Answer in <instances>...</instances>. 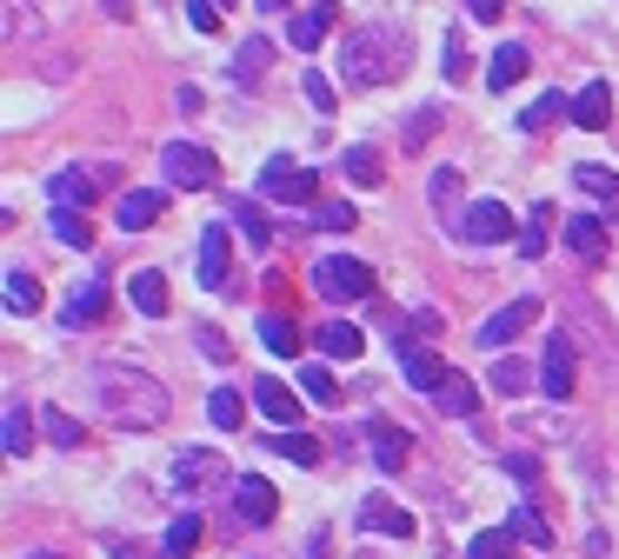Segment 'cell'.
Returning <instances> with one entry per match:
<instances>
[{
    "mask_svg": "<svg viewBox=\"0 0 619 559\" xmlns=\"http://www.w3.org/2000/svg\"><path fill=\"white\" fill-rule=\"evenodd\" d=\"M87 380H93V407H100L107 427H120V433H153V427L167 420V387H160L153 373L120 367V360H100Z\"/></svg>",
    "mask_w": 619,
    "mask_h": 559,
    "instance_id": "1",
    "label": "cell"
},
{
    "mask_svg": "<svg viewBox=\"0 0 619 559\" xmlns=\"http://www.w3.org/2000/svg\"><path fill=\"white\" fill-rule=\"evenodd\" d=\"M407 60H413V40H407L400 20H367V27H353L347 47H340L347 87H387V80L407 73Z\"/></svg>",
    "mask_w": 619,
    "mask_h": 559,
    "instance_id": "2",
    "label": "cell"
},
{
    "mask_svg": "<svg viewBox=\"0 0 619 559\" xmlns=\"http://www.w3.org/2000/svg\"><path fill=\"white\" fill-rule=\"evenodd\" d=\"M167 480H173V493H187V500H200V493H213V487H227L233 473H227V460H220V447H180V453L167 460Z\"/></svg>",
    "mask_w": 619,
    "mask_h": 559,
    "instance_id": "3",
    "label": "cell"
},
{
    "mask_svg": "<svg viewBox=\"0 0 619 559\" xmlns=\"http://www.w3.org/2000/svg\"><path fill=\"white\" fill-rule=\"evenodd\" d=\"M313 293L320 300H373V267L367 260H353V253H327L320 267H313Z\"/></svg>",
    "mask_w": 619,
    "mask_h": 559,
    "instance_id": "4",
    "label": "cell"
},
{
    "mask_svg": "<svg viewBox=\"0 0 619 559\" xmlns=\"http://www.w3.org/2000/svg\"><path fill=\"white\" fill-rule=\"evenodd\" d=\"M160 173H167L173 187L200 193V187H213V180H220V160H213L207 147H193V140H167V147H160Z\"/></svg>",
    "mask_w": 619,
    "mask_h": 559,
    "instance_id": "5",
    "label": "cell"
},
{
    "mask_svg": "<svg viewBox=\"0 0 619 559\" xmlns=\"http://www.w3.org/2000/svg\"><path fill=\"white\" fill-rule=\"evenodd\" d=\"M260 193L267 200H287V207H307L313 193H320V180L300 167V160H287V153H273L267 167H260Z\"/></svg>",
    "mask_w": 619,
    "mask_h": 559,
    "instance_id": "6",
    "label": "cell"
},
{
    "mask_svg": "<svg viewBox=\"0 0 619 559\" xmlns=\"http://www.w3.org/2000/svg\"><path fill=\"white\" fill-rule=\"evenodd\" d=\"M460 240H467V247H500V240H520V233H513V213H507L500 200H473V207L460 213Z\"/></svg>",
    "mask_w": 619,
    "mask_h": 559,
    "instance_id": "7",
    "label": "cell"
},
{
    "mask_svg": "<svg viewBox=\"0 0 619 559\" xmlns=\"http://www.w3.org/2000/svg\"><path fill=\"white\" fill-rule=\"evenodd\" d=\"M533 320H540V300H507L500 313H487V320H480V347H493V353H500V347H513L520 333H533Z\"/></svg>",
    "mask_w": 619,
    "mask_h": 559,
    "instance_id": "8",
    "label": "cell"
},
{
    "mask_svg": "<svg viewBox=\"0 0 619 559\" xmlns=\"http://www.w3.org/2000/svg\"><path fill=\"white\" fill-rule=\"evenodd\" d=\"M573 387H580L573 340H567V333H547V353H540V393H553V400H573Z\"/></svg>",
    "mask_w": 619,
    "mask_h": 559,
    "instance_id": "9",
    "label": "cell"
},
{
    "mask_svg": "<svg viewBox=\"0 0 619 559\" xmlns=\"http://www.w3.org/2000/svg\"><path fill=\"white\" fill-rule=\"evenodd\" d=\"M233 513H240L247 527H273V513H280V487H273L267 473H240V480H233Z\"/></svg>",
    "mask_w": 619,
    "mask_h": 559,
    "instance_id": "10",
    "label": "cell"
},
{
    "mask_svg": "<svg viewBox=\"0 0 619 559\" xmlns=\"http://www.w3.org/2000/svg\"><path fill=\"white\" fill-rule=\"evenodd\" d=\"M367 453H373L380 473H400V467L413 460V433L393 427V420H373V427H367Z\"/></svg>",
    "mask_w": 619,
    "mask_h": 559,
    "instance_id": "11",
    "label": "cell"
},
{
    "mask_svg": "<svg viewBox=\"0 0 619 559\" xmlns=\"http://www.w3.org/2000/svg\"><path fill=\"white\" fill-rule=\"evenodd\" d=\"M333 20H340V0H313V7H300V13L287 20V40H293L300 53H313V47L333 33Z\"/></svg>",
    "mask_w": 619,
    "mask_h": 559,
    "instance_id": "12",
    "label": "cell"
},
{
    "mask_svg": "<svg viewBox=\"0 0 619 559\" xmlns=\"http://www.w3.org/2000/svg\"><path fill=\"white\" fill-rule=\"evenodd\" d=\"M567 247H573L587 267H600V260L613 253V233H607V220H600V213H573V220H567Z\"/></svg>",
    "mask_w": 619,
    "mask_h": 559,
    "instance_id": "13",
    "label": "cell"
},
{
    "mask_svg": "<svg viewBox=\"0 0 619 559\" xmlns=\"http://www.w3.org/2000/svg\"><path fill=\"white\" fill-rule=\"evenodd\" d=\"M300 400H307V393H293L287 380H267V373L253 380V407H260V420H273V427H293V420H300Z\"/></svg>",
    "mask_w": 619,
    "mask_h": 559,
    "instance_id": "14",
    "label": "cell"
},
{
    "mask_svg": "<svg viewBox=\"0 0 619 559\" xmlns=\"http://www.w3.org/2000/svg\"><path fill=\"white\" fill-rule=\"evenodd\" d=\"M160 213H167V193H160V187H133V193H120V213H113V227H127V233H147Z\"/></svg>",
    "mask_w": 619,
    "mask_h": 559,
    "instance_id": "15",
    "label": "cell"
},
{
    "mask_svg": "<svg viewBox=\"0 0 619 559\" xmlns=\"http://www.w3.org/2000/svg\"><path fill=\"white\" fill-rule=\"evenodd\" d=\"M267 67H273V40H267V33H247V40L233 47V87H260Z\"/></svg>",
    "mask_w": 619,
    "mask_h": 559,
    "instance_id": "16",
    "label": "cell"
},
{
    "mask_svg": "<svg viewBox=\"0 0 619 559\" xmlns=\"http://www.w3.org/2000/svg\"><path fill=\"white\" fill-rule=\"evenodd\" d=\"M227 267H233V240H227L220 220H207V233H200V280L207 287H227Z\"/></svg>",
    "mask_w": 619,
    "mask_h": 559,
    "instance_id": "17",
    "label": "cell"
},
{
    "mask_svg": "<svg viewBox=\"0 0 619 559\" xmlns=\"http://www.w3.org/2000/svg\"><path fill=\"white\" fill-rule=\"evenodd\" d=\"M87 320H107V280H80V287L67 293V307H60V327L73 333V327H87Z\"/></svg>",
    "mask_w": 619,
    "mask_h": 559,
    "instance_id": "18",
    "label": "cell"
},
{
    "mask_svg": "<svg viewBox=\"0 0 619 559\" xmlns=\"http://www.w3.org/2000/svg\"><path fill=\"white\" fill-rule=\"evenodd\" d=\"M607 120H613V87H607V80H587V87L573 93V127L600 133Z\"/></svg>",
    "mask_w": 619,
    "mask_h": 559,
    "instance_id": "19",
    "label": "cell"
},
{
    "mask_svg": "<svg viewBox=\"0 0 619 559\" xmlns=\"http://www.w3.org/2000/svg\"><path fill=\"white\" fill-rule=\"evenodd\" d=\"M360 527H367V533H387V540H413V513L393 507V500H380V493L360 507Z\"/></svg>",
    "mask_w": 619,
    "mask_h": 559,
    "instance_id": "20",
    "label": "cell"
},
{
    "mask_svg": "<svg viewBox=\"0 0 619 559\" xmlns=\"http://www.w3.org/2000/svg\"><path fill=\"white\" fill-rule=\"evenodd\" d=\"M433 407H440L447 420H473V413H480V380H467V373H447V387L433 393Z\"/></svg>",
    "mask_w": 619,
    "mask_h": 559,
    "instance_id": "21",
    "label": "cell"
},
{
    "mask_svg": "<svg viewBox=\"0 0 619 559\" xmlns=\"http://www.w3.org/2000/svg\"><path fill=\"white\" fill-rule=\"evenodd\" d=\"M93 193H100V173H87V167H67V173H53V187H47L53 207H87Z\"/></svg>",
    "mask_w": 619,
    "mask_h": 559,
    "instance_id": "22",
    "label": "cell"
},
{
    "mask_svg": "<svg viewBox=\"0 0 619 559\" xmlns=\"http://www.w3.org/2000/svg\"><path fill=\"white\" fill-rule=\"evenodd\" d=\"M320 353H327V360H360L367 340H360L353 320H320Z\"/></svg>",
    "mask_w": 619,
    "mask_h": 559,
    "instance_id": "23",
    "label": "cell"
},
{
    "mask_svg": "<svg viewBox=\"0 0 619 559\" xmlns=\"http://www.w3.org/2000/svg\"><path fill=\"white\" fill-rule=\"evenodd\" d=\"M127 300H133V307H140L147 320H160V313H167V280H160L153 267H140V273L127 280Z\"/></svg>",
    "mask_w": 619,
    "mask_h": 559,
    "instance_id": "24",
    "label": "cell"
},
{
    "mask_svg": "<svg viewBox=\"0 0 619 559\" xmlns=\"http://www.w3.org/2000/svg\"><path fill=\"white\" fill-rule=\"evenodd\" d=\"M573 187L593 193V200H607V207H619V173L600 167V160H580V167H573Z\"/></svg>",
    "mask_w": 619,
    "mask_h": 559,
    "instance_id": "25",
    "label": "cell"
},
{
    "mask_svg": "<svg viewBox=\"0 0 619 559\" xmlns=\"http://www.w3.org/2000/svg\"><path fill=\"white\" fill-rule=\"evenodd\" d=\"M447 373H453V367H447L440 353H420V347L407 353V380H413V393H440V387H447Z\"/></svg>",
    "mask_w": 619,
    "mask_h": 559,
    "instance_id": "26",
    "label": "cell"
},
{
    "mask_svg": "<svg viewBox=\"0 0 619 559\" xmlns=\"http://www.w3.org/2000/svg\"><path fill=\"white\" fill-rule=\"evenodd\" d=\"M440 127H447V107H413V113H407V133H400V147H407V153H420V147H427Z\"/></svg>",
    "mask_w": 619,
    "mask_h": 559,
    "instance_id": "27",
    "label": "cell"
},
{
    "mask_svg": "<svg viewBox=\"0 0 619 559\" xmlns=\"http://www.w3.org/2000/svg\"><path fill=\"white\" fill-rule=\"evenodd\" d=\"M340 173H347V180H353V187H380V180H387V173H380V153H373V147H367V140H360V147H347V153H340Z\"/></svg>",
    "mask_w": 619,
    "mask_h": 559,
    "instance_id": "28",
    "label": "cell"
},
{
    "mask_svg": "<svg viewBox=\"0 0 619 559\" xmlns=\"http://www.w3.org/2000/svg\"><path fill=\"white\" fill-rule=\"evenodd\" d=\"M253 333H260V347H267V353H300V327H293L287 313H260V327H253Z\"/></svg>",
    "mask_w": 619,
    "mask_h": 559,
    "instance_id": "29",
    "label": "cell"
},
{
    "mask_svg": "<svg viewBox=\"0 0 619 559\" xmlns=\"http://www.w3.org/2000/svg\"><path fill=\"white\" fill-rule=\"evenodd\" d=\"M487 387H493V393H507V400H520V393H527V387H540V380H533V367H527V360H513V353H507V360L487 373Z\"/></svg>",
    "mask_w": 619,
    "mask_h": 559,
    "instance_id": "30",
    "label": "cell"
},
{
    "mask_svg": "<svg viewBox=\"0 0 619 559\" xmlns=\"http://www.w3.org/2000/svg\"><path fill=\"white\" fill-rule=\"evenodd\" d=\"M207 420H213L220 433H240V420H247V400H240L233 387H213V393H207Z\"/></svg>",
    "mask_w": 619,
    "mask_h": 559,
    "instance_id": "31",
    "label": "cell"
},
{
    "mask_svg": "<svg viewBox=\"0 0 619 559\" xmlns=\"http://www.w3.org/2000/svg\"><path fill=\"white\" fill-rule=\"evenodd\" d=\"M267 447H273L280 460H293V467H320V440H307L300 427H280V433H273Z\"/></svg>",
    "mask_w": 619,
    "mask_h": 559,
    "instance_id": "32",
    "label": "cell"
},
{
    "mask_svg": "<svg viewBox=\"0 0 619 559\" xmlns=\"http://www.w3.org/2000/svg\"><path fill=\"white\" fill-rule=\"evenodd\" d=\"M300 393L313 400V407H340V380H333V367H300Z\"/></svg>",
    "mask_w": 619,
    "mask_h": 559,
    "instance_id": "33",
    "label": "cell"
},
{
    "mask_svg": "<svg viewBox=\"0 0 619 559\" xmlns=\"http://www.w3.org/2000/svg\"><path fill=\"white\" fill-rule=\"evenodd\" d=\"M520 73H527V47H520V40H507V47L493 53V67H487V87H513Z\"/></svg>",
    "mask_w": 619,
    "mask_h": 559,
    "instance_id": "34",
    "label": "cell"
},
{
    "mask_svg": "<svg viewBox=\"0 0 619 559\" xmlns=\"http://www.w3.org/2000/svg\"><path fill=\"white\" fill-rule=\"evenodd\" d=\"M53 233H60L67 247H93V220H87L80 207H53Z\"/></svg>",
    "mask_w": 619,
    "mask_h": 559,
    "instance_id": "35",
    "label": "cell"
},
{
    "mask_svg": "<svg viewBox=\"0 0 619 559\" xmlns=\"http://www.w3.org/2000/svg\"><path fill=\"white\" fill-rule=\"evenodd\" d=\"M547 227H553V207H547V200H533V220H527V233H520L513 247H520L527 260H540V253H547Z\"/></svg>",
    "mask_w": 619,
    "mask_h": 559,
    "instance_id": "36",
    "label": "cell"
},
{
    "mask_svg": "<svg viewBox=\"0 0 619 559\" xmlns=\"http://www.w3.org/2000/svg\"><path fill=\"white\" fill-rule=\"evenodd\" d=\"M560 113H573V100H567V93H540V100H533V107H527V113H520V127H527V133H533V127H553V120H560Z\"/></svg>",
    "mask_w": 619,
    "mask_h": 559,
    "instance_id": "37",
    "label": "cell"
},
{
    "mask_svg": "<svg viewBox=\"0 0 619 559\" xmlns=\"http://www.w3.org/2000/svg\"><path fill=\"white\" fill-rule=\"evenodd\" d=\"M40 300H47V293H40L33 273H7V307H13V313H40Z\"/></svg>",
    "mask_w": 619,
    "mask_h": 559,
    "instance_id": "38",
    "label": "cell"
},
{
    "mask_svg": "<svg viewBox=\"0 0 619 559\" xmlns=\"http://www.w3.org/2000/svg\"><path fill=\"white\" fill-rule=\"evenodd\" d=\"M507 527H513V540H527V547H553V527H547L533 507H513V520H507Z\"/></svg>",
    "mask_w": 619,
    "mask_h": 559,
    "instance_id": "39",
    "label": "cell"
},
{
    "mask_svg": "<svg viewBox=\"0 0 619 559\" xmlns=\"http://www.w3.org/2000/svg\"><path fill=\"white\" fill-rule=\"evenodd\" d=\"M440 60H447V67H440L447 80H467V73H473V67H467V33H460V27H447V40H440Z\"/></svg>",
    "mask_w": 619,
    "mask_h": 559,
    "instance_id": "40",
    "label": "cell"
},
{
    "mask_svg": "<svg viewBox=\"0 0 619 559\" xmlns=\"http://www.w3.org/2000/svg\"><path fill=\"white\" fill-rule=\"evenodd\" d=\"M300 87H307V100H313V113H320V120H333V107H340V93H333V80H327L320 67H307V80H300Z\"/></svg>",
    "mask_w": 619,
    "mask_h": 559,
    "instance_id": "41",
    "label": "cell"
},
{
    "mask_svg": "<svg viewBox=\"0 0 619 559\" xmlns=\"http://www.w3.org/2000/svg\"><path fill=\"white\" fill-rule=\"evenodd\" d=\"M40 427H47V440H53V447H80V440H87V433H80V420H73V413H60V407H47V413H40Z\"/></svg>",
    "mask_w": 619,
    "mask_h": 559,
    "instance_id": "42",
    "label": "cell"
},
{
    "mask_svg": "<svg viewBox=\"0 0 619 559\" xmlns=\"http://www.w3.org/2000/svg\"><path fill=\"white\" fill-rule=\"evenodd\" d=\"M193 547H200V513H180V520L167 527V553H173V559H187Z\"/></svg>",
    "mask_w": 619,
    "mask_h": 559,
    "instance_id": "43",
    "label": "cell"
},
{
    "mask_svg": "<svg viewBox=\"0 0 619 559\" xmlns=\"http://www.w3.org/2000/svg\"><path fill=\"white\" fill-rule=\"evenodd\" d=\"M467 559H513V527H493V533H480Z\"/></svg>",
    "mask_w": 619,
    "mask_h": 559,
    "instance_id": "44",
    "label": "cell"
},
{
    "mask_svg": "<svg viewBox=\"0 0 619 559\" xmlns=\"http://www.w3.org/2000/svg\"><path fill=\"white\" fill-rule=\"evenodd\" d=\"M33 447V420H27V407H7V453L20 460Z\"/></svg>",
    "mask_w": 619,
    "mask_h": 559,
    "instance_id": "45",
    "label": "cell"
},
{
    "mask_svg": "<svg viewBox=\"0 0 619 559\" xmlns=\"http://www.w3.org/2000/svg\"><path fill=\"white\" fill-rule=\"evenodd\" d=\"M233 220L247 227V240H253V247H267V240H273V220H267L260 207H247V200H240V207H233Z\"/></svg>",
    "mask_w": 619,
    "mask_h": 559,
    "instance_id": "46",
    "label": "cell"
},
{
    "mask_svg": "<svg viewBox=\"0 0 619 559\" xmlns=\"http://www.w3.org/2000/svg\"><path fill=\"white\" fill-rule=\"evenodd\" d=\"M227 7H233V0H187V20H193L200 33H213V27L227 20Z\"/></svg>",
    "mask_w": 619,
    "mask_h": 559,
    "instance_id": "47",
    "label": "cell"
},
{
    "mask_svg": "<svg viewBox=\"0 0 619 559\" xmlns=\"http://www.w3.org/2000/svg\"><path fill=\"white\" fill-rule=\"evenodd\" d=\"M320 227H327V233H347V227H353V207H347V200H320Z\"/></svg>",
    "mask_w": 619,
    "mask_h": 559,
    "instance_id": "48",
    "label": "cell"
},
{
    "mask_svg": "<svg viewBox=\"0 0 619 559\" xmlns=\"http://www.w3.org/2000/svg\"><path fill=\"white\" fill-rule=\"evenodd\" d=\"M433 200H440V207L460 200V167H440V173H433Z\"/></svg>",
    "mask_w": 619,
    "mask_h": 559,
    "instance_id": "49",
    "label": "cell"
},
{
    "mask_svg": "<svg viewBox=\"0 0 619 559\" xmlns=\"http://www.w3.org/2000/svg\"><path fill=\"white\" fill-rule=\"evenodd\" d=\"M200 353H207V360H213V367H220V360H227V353H233V347H227V340H220V333H213V327H200Z\"/></svg>",
    "mask_w": 619,
    "mask_h": 559,
    "instance_id": "50",
    "label": "cell"
},
{
    "mask_svg": "<svg viewBox=\"0 0 619 559\" xmlns=\"http://www.w3.org/2000/svg\"><path fill=\"white\" fill-rule=\"evenodd\" d=\"M507 473H513V480H540V460H527V453H507Z\"/></svg>",
    "mask_w": 619,
    "mask_h": 559,
    "instance_id": "51",
    "label": "cell"
},
{
    "mask_svg": "<svg viewBox=\"0 0 619 559\" xmlns=\"http://www.w3.org/2000/svg\"><path fill=\"white\" fill-rule=\"evenodd\" d=\"M500 7L507 0H467V13H480V20H500Z\"/></svg>",
    "mask_w": 619,
    "mask_h": 559,
    "instance_id": "52",
    "label": "cell"
},
{
    "mask_svg": "<svg viewBox=\"0 0 619 559\" xmlns=\"http://www.w3.org/2000/svg\"><path fill=\"white\" fill-rule=\"evenodd\" d=\"M307 559H333V540H327V533H313V540H307Z\"/></svg>",
    "mask_w": 619,
    "mask_h": 559,
    "instance_id": "53",
    "label": "cell"
},
{
    "mask_svg": "<svg viewBox=\"0 0 619 559\" xmlns=\"http://www.w3.org/2000/svg\"><path fill=\"white\" fill-rule=\"evenodd\" d=\"M100 13H113V20H127V0H100Z\"/></svg>",
    "mask_w": 619,
    "mask_h": 559,
    "instance_id": "54",
    "label": "cell"
},
{
    "mask_svg": "<svg viewBox=\"0 0 619 559\" xmlns=\"http://www.w3.org/2000/svg\"><path fill=\"white\" fill-rule=\"evenodd\" d=\"M280 7H287V0H260V13H280Z\"/></svg>",
    "mask_w": 619,
    "mask_h": 559,
    "instance_id": "55",
    "label": "cell"
},
{
    "mask_svg": "<svg viewBox=\"0 0 619 559\" xmlns=\"http://www.w3.org/2000/svg\"><path fill=\"white\" fill-rule=\"evenodd\" d=\"M20 559H60V553H20Z\"/></svg>",
    "mask_w": 619,
    "mask_h": 559,
    "instance_id": "56",
    "label": "cell"
}]
</instances>
